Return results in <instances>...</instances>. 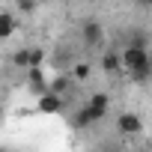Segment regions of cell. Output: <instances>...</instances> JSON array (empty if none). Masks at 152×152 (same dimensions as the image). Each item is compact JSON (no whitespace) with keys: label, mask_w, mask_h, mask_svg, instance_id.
Instances as JSON below:
<instances>
[{"label":"cell","mask_w":152,"mask_h":152,"mask_svg":"<svg viewBox=\"0 0 152 152\" xmlns=\"http://www.w3.org/2000/svg\"><path fill=\"white\" fill-rule=\"evenodd\" d=\"M122 72L128 75V72H134V69H140L143 63H149L152 60V54H149V48L146 45H125L122 51Z\"/></svg>","instance_id":"cell-1"},{"label":"cell","mask_w":152,"mask_h":152,"mask_svg":"<svg viewBox=\"0 0 152 152\" xmlns=\"http://www.w3.org/2000/svg\"><path fill=\"white\" fill-rule=\"evenodd\" d=\"M24 84H27V90H30V96H33V99H39L42 93H48V90H51V78L45 75V69H42V66H30V69H27Z\"/></svg>","instance_id":"cell-2"},{"label":"cell","mask_w":152,"mask_h":152,"mask_svg":"<svg viewBox=\"0 0 152 152\" xmlns=\"http://www.w3.org/2000/svg\"><path fill=\"white\" fill-rule=\"evenodd\" d=\"M81 42H84L87 51L102 48V45H104V27H102L99 21H84V27H81Z\"/></svg>","instance_id":"cell-3"},{"label":"cell","mask_w":152,"mask_h":152,"mask_svg":"<svg viewBox=\"0 0 152 152\" xmlns=\"http://www.w3.org/2000/svg\"><path fill=\"white\" fill-rule=\"evenodd\" d=\"M63 99H66V96H57V93H51V90H48V93H42V96L36 99V102H39L36 107H39V113L57 116V113H63V104H66Z\"/></svg>","instance_id":"cell-4"},{"label":"cell","mask_w":152,"mask_h":152,"mask_svg":"<svg viewBox=\"0 0 152 152\" xmlns=\"http://www.w3.org/2000/svg\"><path fill=\"white\" fill-rule=\"evenodd\" d=\"M87 107H90L93 119L102 122V119L107 116V110H110V96H107V93H93V96L87 99Z\"/></svg>","instance_id":"cell-5"},{"label":"cell","mask_w":152,"mask_h":152,"mask_svg":"<svg viewBox=\"0 0 152 152\" xmlns=\"http://www.w3.org/2000/svg\"><path fill=\"white\" fill-rule=\"evenodd\" d=\"M116 131L119 134H140L143 131V119L137 116V113H131V110H125V113H119L116 116Z\"/></svg>","instance_id":"cell-6"},{"label":"cell","mask_w":152,"mask_h":152,"mask_svg":"<svg viewBox=\"0 0 152 152\" xmlns=\"http://www.w3.org/2000/svg\"><path fill=\"white\" fill-rule=\"evenodd\" d=\"M99 66H102L104 75H116V72H122V54L119 51H104L102 60H99Z\"/></svg>","instance_id":"cell-7"},{"label":"cell","mask_w":152,"mask_h":152,"mask_svg":"<svg viewBox=\"0 0 152 152\" xmlns=\"http://www.w3.org/2000/svg\"><path fill=\"white\" fill-rule=\"evenodd\" d=\"M15 30H18V15L0 9V42H6L9 36H15Z\"/></svg>","instance_id":"cell-8"},{"label":"cell","mask_w":152,"mask_h":152,"mask_svg":"<svg viewBox=\"0 0 152 152\" xmlns=\"http://www.w3.org/2000/svg\"><path fill=\"white\" fill-rule=\"evenodd\" d=\"M72 75H66V72H60V75H54L51 78V93H57V96H66L69 90H72Z\"/></svg>","instance_id":"cell-9"},{"label":"cell","mask_w":152,"mask_h":152,"mask_svg":"<svg viewBox=\"0 0 152 152\" xmlns=\"http://www.w3.org/2000/svg\"><path fill=\"white\" fill-rule=\"evenodd\" d=\"M128 81H131V84H140V87H143V84H149V81H152V60H149V63H143L140 69L128 72Z\"/></svg>","instance_id":"cell-10"},{"label":"cell","mask_w":152,"mask_h":152,"mask_svg":"<svg viewBox=\"0 0 152 152\" xmlns=\"http://www.w3.org/2000/svg\"><path fill=\"white\" fill-rule=\"evenodd\" d=\"M87 125H96V119H93L90 107H87V104H81V107H78V113L72 116V128H87Z\"/></svg>","instance_id":"cell-11"},{"label":"cell","mask_w":152,"mask_h":152,"mask_svg":"<svg viewBox=\"0 0 152 152\" xmlns=\"http://www.w3.org/2000/svg\"><path fill=\"white\" fill-rule=\"evenodd\" d=\"M90 75H93V66H90V63L75 60V66H72V78H75V81H90Z\"/></svg>","instance_id":"cell-12"},{"label":"cell","mask_w":152,"mask_h":152,"mask_svg":"<svg viewBox=\"0 0 152 152\" xmlns=\"http://www.w3.org/2000/svg\"><path fill=\"white\" fill-rule=\"evenodd\" d=\"M12 66L15 69H30V48H18V51H12Z\"/></svg>","instance_id":"cell-13"},{"label":"cell","mask_w":152,"mask_h":152,"mask_svg":"<svg viewBox=\"0 0 152 152\" xmlns=\"http://www.w3.org/2000/svg\"><path fill=\"white\" fill-rule=\"evenodd\" d=\"M51 60H54L57 69H63V66H75V57H72V51H66V48H57Z\"/></svg>","instance_id":"cell-14"},{"label":"cell","mask_w":152,"mask_h":152,"mask_svg":"<svg viewBox=\"0 0 152 152\" xmlns=\"http://www.w3.org/2000/svg\"><path fill=\"white\" fill-rule=\"evenodd\" d=\"M15 9H18L21 15H33V12L39 9V0H15Z\"/></svg>","instance_id":"cell-15"},{"label":"cell","mask_w":152,"mask_h":152,"mask_svg":"<svg viewBox=\"0 0 152 152\" xmlns=\"http://www.w3.org/2000/svg\"><path fill=\"white\" fill-rule=\"evenodd\" d=\"M45 60H48L45 48H30V66H45Z\"/></svg>","instance_id":"cell-16"},{"label":"cell","mask_w":152,"mask_h":152,"mask_svg":"<svg viewBox=\"0 0 152 152\" xmlns=\"http://www.w3.org/2000/svg\"><path fill=\"white\" fill-rule=\"evenodd\" d=\"M128 45H149V36H146V30H131V36H128Z\"/></svg>","instance_id":"cell-17"},{"label":"cell","mask_w":152,"mask_h":152,"mask_svg":"<svg viewBox=\"0 0 152 152\" xmlns=\"http://www.w3.org/2000/svg\"><path fill=\"white\" fill-rule=\"evenodd\" d=\"M137 6H143V9H152V0H134Z\"/></svg>","instance_id":"cell-18"}]
</instances>
